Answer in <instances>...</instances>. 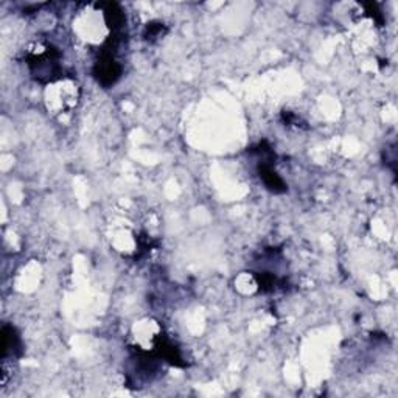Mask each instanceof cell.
I'll return each instance as SVG.
<instances>
[{"label": "cell", "mask_w": 398, "mask_h": 398, "mask_svg": "<svg viewBox=\"0 0 398 398\" xmlns=\"http://www.w3.org/2000/svg\"><path fill=\"white\" fill-rule=\"evenodd\" d=\"M58 58H60V53L55 48H47L46 53L28 56L27 64L30 66L32 74L38 81H53V79L60 77Z\"/></svg>", "instance_id": "obj_1"}, {"label": "cell", "mask_w": 398, "mask_h": 398, "mask_svg": "<svg viewBox=\"0 0 398 398\" xmlns=\"http://www.w3.org/2000/svg\"><path fill=\"white\" fill-rule=\"evenodd\" d=\"M114 50L115 48L106 46L95 66V77L98 83L103 84L105 88H110V86L115 84V81H117L121 75V67L120 64L115 61Z\"/></svg>", "instance_id": "obj_2"}, {"label": "cell", "mask_w": 398, "mask_h": 398, "mask_svg": "<svg viewBox=\"0 0 398 398\" xmlns=\"http://www.w3.org/2000/svg\"><path fill=\"white\" fill-rule=\"evenodd\" d=\"M258 173H260V178H262L263 184L266 185V188H270L271 192L274 193H284L286 192V185L281 178L277 175L276 171L272 170L271 162H262L258 166Z\"/></svg>", "instance_id": "obj_3"}, {"label": "cell", "mask_w": 398, "mask_h": 398, "mask_svg": "<svg viewBox=\"0 0 398 398\" xmlns=\"http://www.w3.org/2000/svg\"><path fill=\"white\" fill-rule=\"evenodd\" d=\"M2 358H6V354H16L20 352V343H19V336L16 335V330L13 327H8L5 325L2 330Z\"/></svg>", "instance_id": "obj_4"}]
</instances>
